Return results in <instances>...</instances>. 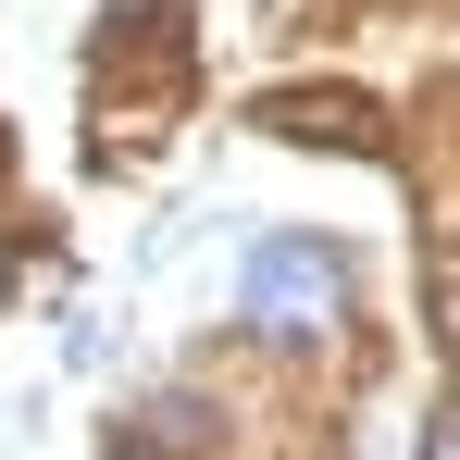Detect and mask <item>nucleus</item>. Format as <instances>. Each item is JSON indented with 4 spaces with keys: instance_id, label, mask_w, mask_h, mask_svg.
<instances>
[{
    "instance_id": "1",
    "label": "nucleus",
    "mask_w": 460,
    "mask_h": 460,
    "mask_svg": "<svg viewBox=\"0 0 460 460\" xmlns=\"http://www.w3.org/2000/svg\"><path fill=\"white\" fill-rule=\"evenodd\" d=\"M249 323L261 336H287V349H323L336 323H349V249H323V236H249Z\"/></svg>"
}]
</instances>
